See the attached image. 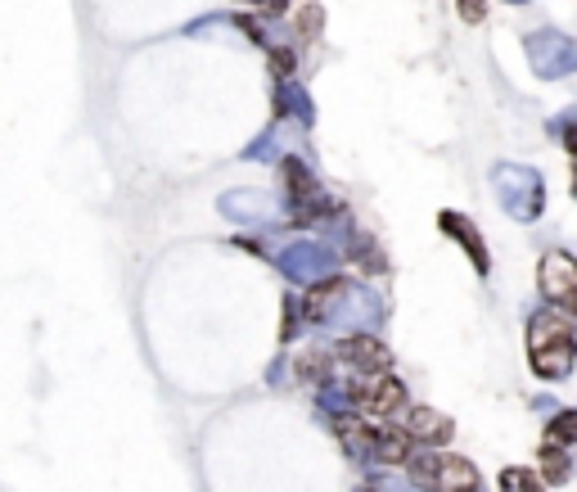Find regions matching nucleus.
Masks as SVG:
<instances>
[{
    "instance_id": "obj_1",
    "label": "nucleus",
    "mask_w": 577,
    "mask_h": 492,
    "mask_svg": "<svg viewBox=\"0 0 577 492\" xmlns=\"http://www.w3.org/2000/svg\"><path fill=\"white\" fill-rule=\"evenodd\" d=\"M528 343H533V371L546 375V380H559L568 375L573 358H577V343H573V325L555 312L537 317L533 330H528Z\"/></svg>"
},
{
    "instance_id": "obj_2",
    "label": "nucleus",
    "mask_w": 577,
    "mask_h": 492,
    "mask_svg": "<svg viewBox=\"0 0 577 492\" xmlns=\"http://www.w3.org/2000/svg\"><path fill=\"white\" fill-rule=\"evenodd\" d=\"M411 479L428 492H478V470L460 456H438V452L411 461Z\"/></svg>"
},
{
    "instance_id": "obj_3",
    "label": "nucleus",
    "mask_w": 577,
    "mask_h": 492,
    "mask_svg": "<svg viewBox=\"0 0 577 492\" xmlns=\"http://www.w3.org/2000/svg\"><path fill=\"white\" fill-rule=\"evenodd\" d=\"M528 59L541 78H564L577 68V41L564 32H533L528 37Z\"/></svg>"
},
{
    "instance_id": "obj_4",
    "label": "nucleus",
    "mask_w": 577,
    "mask_h": 492,
    "mask_svg": "<svg viewBox=\"0 0 577 492\" xmlns=\"http://www.w3.org/2000/svg\"><path fill=\"white\" fill-rule=\"evenodd\" d=\"M541 294H546L559 312L577 317V258H568V253H559V249L541 258Z\"/></svg>"
},
{
    "instance_id": "obj_5",
    "label": "nucleus",
    "mask_w": 577,
    "mask_h": 492,
    "mask_svg": "<svg viewBox=\"0 0 577 492\" xmlns=\"http://www.w3.org/2000/svg\"><path fill=\"white\" fill-rule=\"evenodd\" d=\"M352 402L366 411V415H393V411L406 402V389H402V380H393V375H361Z\"/></svg>"
},
{
    "instance_id": "obj_6",
    "label": "nucleus",
    "mask_w": 577,
    "mask_h": 492,
    "mask_svg": "<svg viewBox=\"0 0 577 492\" xmlns=\"http://www.w3.org/2000/svg\"><path fill=\"white\" fill-rule=\"evenodd\" d=\"M500 177V194H505V203H510V213L515 218H537V208H541V181L533 177V172H524V168H500L496 172Z\"/></svg>"
},
{
    "instance_id": "obj_7",
    "label": "nucleus",
    "mask_w": 577,
    "mask_h": 492,
    "mask_svg": "<svg viewBox=\"0 0 577 492\" xmlns=\"http://www.w3.org/2000/svg\"><path fill=\"white\" fill-rule=\"evenodd\" d=\"M338 358L352 367V371H361V375H388V348L384 343H375V339H347L343 348H338Z\"/></svg>"
},
{
    "instance_id": "obj_8",
    "label": "nucleus",
    "mask_w": 577,
    "mask_h": 492,
    "mask_svg": "<svg viewBox=\"0 0 577 492\" xmlns=\"http://www.w3.org/2000/svg\"><path fill=\"white\" fill-rule=\"evenodd\" d=\"M406 434L415 443H447L452 439V420L443 411H433V406H415L406 415Z\"/></svg>"
},
{
    "instance_id": "obj_9",
    "label": "nucleus",
    "mask_w": 577,
    "mask_h": 492,
    "mask_svg": "<svg viewBox=\"0 0 577 492\" xmlns=\"http://www.w3.org/2000/svg\"><path fill=\"white\" fill-rule=\"evenodd\" d=\"M338 439H343V448L352 452V456H366V452H375V443H379V430H371V425H361V420H338Z\"/></svg>"
},
{
    "instance_id": "obj_10",
    "label": "nucleus",
    "mask_w": 577,
    "mask_h": 492,
    "mask_svg": "<svg viewBox=\"0 0 577 492\" xmlns=\"http://www.w3.org/2000/svg\"><path fill=\"white\" fill-rule=\"evenodd\" d=\"M411 443H415V439H411L406 430H402V434H397V430H379L375 456H379V461H388V465H402V461L411 456Z\"/></svg>"
},
{
    "instance_id": "obj_11",
    "label": "nucleus",
    "mask_w": 577,
    "mask_h": 492,
    "mask_svg": "<svg viewBox=\"0 0 577 492\" xmlns=\"http://www.w3.org/2000/svg\"><path fill=\"white\" fill-rule=\"evenodd\" d=\"M443 227H447L452 235H460V240H465V249L474 253V262H478V271H487V253H483V240H478V231H474V227H465V222H460V218H452V213L443 218Z\"/></svg>"
},
{
    "instance_id": "obj_12",
    "label": "nucleus",
    "mask_w": 577,
    "mask_h": 492,
    "mask_svg": "<svg viewBox=\"0 0 577 492\" xmlns=\"http://www.w3.org/2000/svg\"><path fill=\"white\" fill-rule=\"evenodd\" d=\"M500 492H546L541 474L533 470H500Z\"/></svg>"
},
{
    "instance_id": "obj_13",
    "label": "nucleus",
    "mask_w": 577,
    "mask_h": 492,
    "mask_svg": "<svg viewBox=\"0 0 577 492\" xmlns=\"http://www.w3.org/2000/svg\"><path fill=\"white\" fill-rule=\"evenodd\" d=\"M541 470H546L550 483H564V479H568V461H564V452H559L555 443L541 448Z\"/></svg>"
},
{
    "instance_id": "obj_14",
    "label": "nucleus",
    "mask_w": 577,
    "mask_h": 492,
    "mask_svg": "<svg viewBox=\"0 0 577 492\" xmlns=\"http://www.w3.org/2000/svg\"><path fill=\"white\" fill-rule=\"evenodd\" d=\"M550 443H577V411L555 415V425H550Z\"/></svg>"
},
{
    "instance_id": "obj_15",
    "label": "nucleus",
    "mask_w": 577,
    "mask_h": 492,
    "mask_svg": "<svg viewBox=\"0 0 577 492\" xmlns=\"http://www.w3.org/2000/svg\"><path fill=\"white\" fill-rule=\"evenodd\" d=\"M321 23H325V10H321V6H307V10L298 14V32H303V37H316Z\"/></svg>"
},
{
    "instance_id": "obj_16",
    "label": "nucleus",
    "mask_w": 577,
    "mask_h": 492,
    "mask_svg": "<svg viewBox=\"0 0 577 492\" xmlns=\"http://www.w3.org/2000/svg\"><path fill=\"white\" fill-rule=\"evenodd\" d=\"M294 50H271V68H275V78H288V73H294Z\"/></svg>"
},
{
    "instance_id": "obj_17",
    "label": "nucleus",
    "mask_w": 577,
    "mask_h": 492,
    "mask_svg": "<svg viewBox=\"0 0 577 492\" xmlns=\"http://www.w3.org/2000/svg\"><path fill=\"white\" fill-rule=\"evenodd\" d=\"M487 14V0H460V19L465 23H478Z\"/></svg>"
},
{
    "instance_id": "obj_18",
    "label": "nucleus",
    "mask_w": 577,
    "mask_h": 492,
    "mask_svg": "<svg viewBox=\"0 0 577 492\" xmlns=\"http://www.w3.org/2000/svg\"><path fill=\"white\" fill-rule=\"evenodd\" d=\"M253 6H257V10H271V14H275V10H284V0H253Z\"/></svg>"
},
{
    "instance_id": "obj_19",
    "label": "nucleus",
    "mask_w": 577,
    "mask_h": 492,
    "mask_svg": "<svg viewBox=\"0 0 577 492\" xmlns=\"http://www.w3.org/2000/svg\"><path fill=\"white\" fill-rule=\"evenodd\" d=\"M510 6H528V0H510Z\"/></svg>"
}]
</instances>
